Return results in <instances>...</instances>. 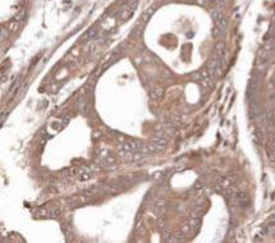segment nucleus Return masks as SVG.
Listing matches in <instances>:
<instances>
[{
    "label": "nucleus",
    "instance_id": "nucleus-1",
    "mask_svg": "<svg viewBox=\"0 0 275 243\" xmlns=\"http://www.w3.org/2000/svg\"><path fill=\"white\" fill-rule=\"evenodd\" d=\"M215 21V23H216V27L219 28L220 31H224L227 30V27H228V24H229V21H228V17L225 16V14L221 13L219 17H218L216 19H214Z\"/></svg>",
    "mask_w": 275,
    "mask_h": 243
},
{
    "label": "nucleus",
    "instance_id": "nucleus-2",
    "mask_svg": "<svg viewBox=\"0 0 275 243\" xmlns=\"http://www.w3.org/2000/svg\"><path fill=\"white\" fill-rule=\"evenodd\" d=\"M95 35H96V30H95V28H91L89 32H87V33L83 36V38H84V40H90V38H92Z\"/></svg>",
    "mask_w": 275,
    "mask_h": 243
},
{
    "label": "nucleus",
    "instance_id": "nucleus-3",
    "mask_svg": "<svg viewBox=\"0 0 275 243\" xmlns=\"http://www.w3.org/2000/svg\"><path fill=\"white\" fill-rule=\"evenodd\" d=\"M154 12H155V8H151V9H149V12H146V13L143 14V21H147V19H149L150 17L154 14Z\"/></svg>",
    "mask_w": 275,
    "mask_h": 243
},
{
    "label": "nucleus",
    "instance_id": "nucleus-4",
    "mask_svg": "<svg viewBox=\"0 0 275 243\" xmlns=\"http://www.w3.org/2000/svg\"><path fill=\"white\" fill-rule=\"evenodd\" d=\"M270 223H271V224H275V215H274L273 217H271V220H270Z\"/></svg>",
    "mask_w": 275,
    "mask_h": 243
}]
</instances>
